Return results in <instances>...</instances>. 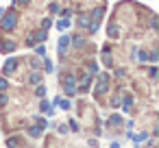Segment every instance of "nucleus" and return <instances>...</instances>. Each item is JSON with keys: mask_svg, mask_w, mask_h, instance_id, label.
<instances>
[{"mask_svg": "<svg viewBox=\"0 0 159 148\" xmlns=\"http://www.w3.org/2000/svg\"><path fill=\"white\" fill-rule=\"evenodd\" d=\"M48 11H50V13H59V5H57V2H52V5L48 7Z\"/></svg>", "mask_w": 159, "mask_h": 148, "instance_id": "obj_10", "label": "nucleus"}, {"mask_svg": "<svg viewBox=\"0 0 159 148\" xmlns=\"http://www.w3.org/2000/svg\"><path fill=\"white\" fill-rule=\"evenodd\" d=\"M16 65H18V59H9V61L5 63V74H11V72L16 70Z\"/></svg>", "mask_w": 159, "mask_h": 148, "instance_id": "obj_4", "label": "nucleus"}, {"mask_svg": "<svg viewBox=\"0 0 159 148\" xmlns=\"http://www.w3.org/2000/svg\"><path fill=\"white\" fill-rule=\"evenodd\" d=\"M0 105H7V96H5V94L0 96Z\"/></svg>", "mask_w": 159, "mask_h": 148, "instance_id": "obj_18", "label": "nucleus"}, {"mask_svg": "<svg viewBox=\"0 0 159 148\" xmlns=\"http://www.w3.org/2000/svg\"><path fill=\"white\" fill-rule=\"evenodd\" d=\"M7 85H9V83H7L5 78H0V92H2V89H7Z\"/></svg>", "mask_w": 159, "mask_h": 148, "instance_id": "obj_15", "label": "nucleus"}, {"mask_svg": "<svg viewBox=\"0 0 159 148\" xmlns=\"http://www.w3.org/2000/svg\"><path fill=\"white\" fill-rule=\"evenodd\" d=\"M29 83H31V85H37V83H42V74H39V72H33V74L29 76Z\"/></svg>", "mask_w": 159, "mask_h": 148, "instance_id": "obj_7", "label": "nucleus"}, {"mask_svg": "<svg viewBox=\"0 0 159 148\" xmlns=\"http://www.w3.org/2000/svg\"><path fill=\"white\" fill-rule=\"evenodd\" d=\"M35 52H37L39 57H44V55H46V48H44V46H35Z\"/></svg>", "mask_w": 159, "mask_h": 148, "instance_id": "obj_11", "label": "nucleus"}, {"mask_svg": "<svg viewBox=\"0 0 159 148\" xmlns=\"http://www.w3.org/2000/svg\"><path fill=\"white\" fill-rule=\"evenodd\" d=\"M79 26H81V29H87L89 33H96V31H98V22L89 20V16H87V13L79 16Z\"/></svg>", "mask_w": 159, "mask_h": 148, "instance_id": "obj_2", "label": "nucleus"}, {"mask_svg": "<svg viewBox=\"0 0 159 148\" xmlns=\"http://www.w3.org/2000/svg\"><path fill=\"white\" fill-rule=\"evenodd\" d=\"M16 42H0V52H13L16 50Z\"/></svg>", "mask_w": 159, "mask_h": 148, "instance_id": "obj_3", "label": "nucleus"}, {"mask_svg": "<svg viewBox=\"0 0 159 148\" xmlns=\"http://www.w3.org/2000/svg\"><path fill=\"white\" fill-rule=\"evenodd\" d=\"M50 26H52V20L50 18H44L42 20V29H50Z\"/></svg>", "mask_w": 159, "mask_h": 148, "instance_id": "obj_9", "label": "nucleus"}, {"mask_svg": "<svg viewBox=\"0 0 159 148\" xmlns=\"http://www.w3.org/2000/svg\"><path fill=\"white\" fill-rule=\"evenodd\" d=\"M16 24H18V13L16 11H9V13L0 16V26H2V31H11Z\"/></svg>", "mask_w": 159, "mask_h": 148, "instance_id": "obj_1", "label": "nucleus"}, {"mask_svg": "<svg viewBox=\"0 0 159 148\" xmlns=\"http://www.w3.org/2000/svg\"><path fill=\"white\" fill-rule=\"evenodd\" d=\"M61 16H63V18H70V16H72V9H63Z\"/></svg>", "mask_w": 159, "mask_h": 148, "instance_id": "obj_13", "label": "nucleus"}, {"mask_svg": "<svg viewBox=\"0 0 159 148\" xmlns=\"http://www.w3.org/2000/svg\"><path fill=\"white\" fill-rule=\"evenodd\" d=\"M16 5H29V0H16Z\"/></svg>", "mask_w": 159, "mask_h": 148, "instance_id": "obj_19", "label": "nucleus"}, {"mask_svg": "<svg viewBox=\"0 0 159 148\" xmlns=\"http://www.w3.org/2000/svg\"><path fill=\"white\" fill-rule=\"evenodd\" d=\"M39 133H42V128H31V135L33 137H39Z\"/></svg>", "mask_w": 159, "mask_h": 148, "instance_id": "obj_14", "label": "nucleus"}, {"mask_svg": "<svg viewBox=\"0 0 159 148\" xmlns=\"http://www.w3.org/2000/svg\"><path fill=\"white\" fill-rule=\"evenodd\" d=\"M109 122H111V124H118V122H120V115H111V120H109Z\"/></svg>", "mask_w": 159, "mask_h": 148, "instance_id": "obj_16", "label": "nucleus"}, {"mask_svg": "<svg viewBox=\"0 0 159 148\" xmlns=\"http://www.w3.org/2000/svg\"><path fill=\"white\" fill-rule=\"evenodd\" d=\"M68 44H70V37H61V39H59V50H61V52H63V50H66V46H68Z\"/></svg>", "mask_w": 159, "mask_h": 148, "instance_id": "obj_8", "label": "nucleus"}, {"mask_svg": "<svg viewBox=\"0 0 159 148\" xmlns=\"http://www.w3.org/2000/svg\"><path fill=\"white\" fill-rule=\"evenodd\" d=\"M102 16H105V7H98V9H94V11H92V18H94V22H98Z\"/></svg>", "mask_w": 159, "mask_h": 148, "instance_id": "obj_5", "label": "nucleus"}, {"mask_svg": "<svg viewBox=\"0 0 159 148\" xmlns=\"http://www.w3.org/2000/svg\"><path fill=\"white\" fill-rule=\"evenodd\" d=\"M96 70H98V68H96V63H89V72H92V74H96Z\"/></svg>", "mask_w": 159, "mask_h": 148, "instance_id": "obj_17", "label": "nucleus"}, {"mask_svg": "<svg viewBox=\"0 0 159 148\" xmlns=\"http://www.w3.org/2000/svg\"><path fill=\"white\" fill-rule=\"evenodd\" d=\"M70 44H72V46H79V48H81V46H85V37H81V35H74V37L70 39Z\"/></svg>", "mask_w": 159, "mask_h": 148, "instance_id": "obj_6", "label": "nucleus"}, {"mask_svg": "<svg viewBox=\"0 0 159 148\" xmlns=\"http://www.w3.org/2000/svg\"><path fill=\"white\" fill-rule=\"evenodd\" d=\"M57 26H59V29H61V31H63V29H68V26H70V22H68V20H61V22H59V24H57Z\"/></svg>", "mask_w": 159, "mask_h": 148, "instance_id": "obj_12", "label": "nucleus"}]
</instances>
